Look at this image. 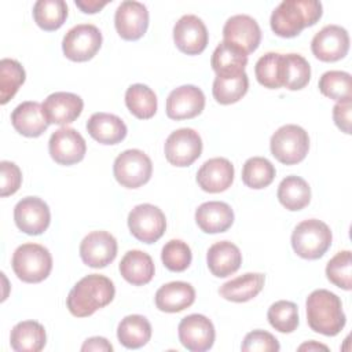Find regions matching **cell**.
I'll use <instances>...</instances> for the list:
<instances>
[{"label": "cell", "instance_id": "23", "mask_svg": "<svg viewBox=\"0 0 352 352\" xmlns=\"http://www.w3.org/2000/svg\"><path fill=\"white\" fill-rule=\"evenodd\" d=\"M209 271L217 278H226L236 272L242 264V254L236 245L230 241L213 243L206 253Z\"/></svg>", "mask_w": 352, "mask_h": 352}, {"label": "cell", "instance_id": "8", "mask_svg": "<svg viewBox=\"0 0 352 352\" xmlns=\"http://www.w3.org/2000/svg\"><path fill=\"white\" fill-rule=\"evenodd\" d=\"M102 45L100 30L91 23H80L67 30L62 41V50L67 59L85 62L92 59Z\"/></svg>", "mask_w": 352, "mask_h": 352}, {"label": "cell", "instance_id": "31", "mask_svg": "<svg viewBox=\"0 0 352 352\" xmlns=\"http://www.w3.org/2000/svg\"><path fill=\"white\" fill-rule=\"evenodd\" d=\"M117 338L125 348H142L151 338V324L142 315H128L118 324Z\"/></svg>", "mask_w": 352, "mask_h": 352}, {"label": "cell", "instance_id": "49", "mask_svg": "<svg viewBox=\"0 0 352 352\" xmlns=\"http://www.w3.org/2000/svg\"><path fill=\"white\" fill-rule=\"evenodd\" d=\"M319 349H323V351H329V348L323 344H319L316 341H308V342H304L298 346V351H319Z\"/></svg>", "mask_w": 352, "mask_h": 352}, {"label": "cell", "instance_id": "21", "mask_svg": "<svg viewBox=\"0 0 352 352\" xmlns=\"http://www.w3.org/2000/svg\"><path fill=\"white\" fill-rule=\"evenodd\" d=\"M234 180V165L223 157H214L202 164L197 172V183L206 192L226 191Z\"/></svg>", "mask_w": 352, "mask_h": 352}, {"label": "cell", "instance_id": "2", "mask_svg": "<svg viewBox=\"0 0 352 352\" xmlns=\"http://www.w3.org/2000/svg\"><path fill=\"white\" fill-rule=\"evenodd\" d=\"M323 14L318 0H283L272 11L270 25L272 32L285 38L296 37L307 26L315 25Z\"/></svg>", "mask_w": 352, "mask_h": 352}, {"label": "cell", "instance_id": "34", "mask_svg": "<svg viewBox=\"0 0 352 352\" xmlns=\"http://www.w3.org/2000/svg\"><path fill=\"white\" fill-rule=\"evenodd\" d=\"M33 18L43 30H56L67 18V6L63 0H37L33 6Z\"/></svg>", "mask_w": 352, "mask_h": 352}, {"label": "cell", "instance_id": "18", "mask_svg": "<svg viewBox=\"0 0 352 352\" xmlns=\"http://www.w3.org/2000/svg\"><path fill=\"white\" fill-rule=\"evenodd\" d=\"M205 95L195 85H182L173 89L166 99V116L170 120H188L202 113Z\"/></svg>", "mask_w": 352, "mask_h": 352}, {"label": "cell", "instance_id": "25", "mask_svg": "<svg viewBox=\"0 0 352 352\" xmlns=\"http://www.w3.org/2000/svg\"><path fill=\"white\" fill-rule=\"evenodd\" d=\"M154 300L160 311L175 314L192 305L195 301V290L187 282H169L157 290Z\"/></svg>", "mask_w": 352, "mask_h": 352}, {"label": "cell", "instance_id": "35", "mask_svg": "<svg viewBox=\"0 0 352 352\" xmlns=\"http://www.w3.org/2000/svg\"><path fill=\"white\" fill-rule=\"evenodd\" d=\"M257 81L270 89L283 87V54L267 52L258 58L254 66Z\"/></svg>", "mask_w": 352, "mask_h": 352}, {"label": "cell", "instance_id": "30", "mask_svg": "<svg viewBox=\"0 0 352 352\" xmlns=\"http://www.w3.org/2000/svg\"><path fill=\"white\" fill-rule=\"evenodd\" d=\"M45 341L44 326L36 320L16 323L10 334L11 348L16 352H38L44 348Z\"/></svg>", "mask_w": 352, "mask_h": 352}, {"label": "cell", "instance_id": "7", "mask_svg": "<svg viewBox=\"0 0 352 352\" xmlns=\"http://www.w3.org/2000/svg\"><path fill=\"white\" fill-rule=\"evenodd\" d=\"M113 173L122 187L138 188L150 180L153 164L144 151L129 148L122 151L114 160Z\"/></svg>", "mask_w": 352, "mask_h": 352}, {"label": "cell", "instance_id": "24", "mask_svg": "<svg viewBox=\"0 0 352 352\" xmlns=\"http://www.w3.org/2000/svg\"><path fill=\"white\" fill-rule=\"evenodd\" d=\"M195 221L206 234H219L227 231L234 223L231 206L221 201L204 202L195 210Z\"/></svg>", "mask_w": 352, "mask_h": 352}, {"label": "cell", "instance_id": "19", "mask_svg": "<svg viewBox=\"0 0 352 352\" xmlns=\"http://www.w3.org/2000/svg\"><path fill=\"white\" fill-rule=\"evenodd\" d=\"M223 38L238 45L246 54H250L257 50L261 41V30L256 19L245 14H238L228 18L224 23Z\"/></svg>", "mask_w": 352, "mask_h": 352}, {"label": "cell", "instance_id": "37", "mask_svg": "<svg viewBox=\"0 0 352 352\" xmlns=\"http://www.w3.org/2000/svg\"><path fill=\"white\" fill-rule=\"evenodd\" d=\"M275 166L264 157L246 160L242 168V182L254 190L268 187L275 179Z\"/></svg>", "mask_w": 352, "mask_h": 352}, {"label": "cell", "instance_id": "3", "mask_svg": "<svg viewBox=\"0 0 352 352\" xmlns=\"http://www.w3.org/2000/svg\"><path fill=\"white\" fill-rule=\"evenodd\" d=\"M308 326L323 336H337L345 326L346 318L337 294L326 289L314 290L305 302Z\"/></svg>", "mask_w": 352, "mask_h": 352}, {"label": "cell", "instance_id": "44", "mask_svg": "<svg viewBox=\"0 0 352 352\" xmlns=\"http://www.w3.org/2000/svg\"><path fill=\"white\" fill-rule=\"evenodd\" d=\"M241 349L243 352H278L280 346L271 333L265 330H253L245 336Z\"/></svg>", "mask_w": 352, "mask_h": 352}, {"label": "cell", "instance_id": "41", "mask_svg": "<svg viewBox=\"0 0 352 352\" xmlns=\"http://www.w3.org/2000/svg\"><path fill=\"white\" fill-rule=\"evenodd\" d=\"M319 91L337 102L351 99V74L341 70L323 73L319 78Z\"/></svg>", "mask_w": 352, "mask_h": 352}, {"label": "cell", "instance_id": "46", "mask_svg": "<svg viewBox=\"0 0 352 352\" xmlns=\"http://www.w3.org/2000/svg\"><path fill=\"white\" fill-rule=\"evenodd\" d=\"M351 111H352V103L351 99L340 100L333 107V120L336 125L344 132L351 133Z\"/></svg>", "mask_w": 352, "mask_h": 352}, {"label": "cell", "instance_id": "6", "mask_svg": "<svg viewBox=\"0 0 352 352\" xmlns=\"http://www.w3.org/2000/svg\"><path fill=\"white\" fill-rule=\"evenodd\" d=\"M271 154L285 165L301 162L309 150V136L304 128L286 124L278 128L270 140Z\"/></svg>", "mask_w": 352, "mask_h": 352}, {"label": "cell", "instance_id": "27", "mask_svg": "<svg viewBox=\"0 0 352 352\" xmlns=\"http://www.w3.org/2000/svg\"><path fill=\"white\" fill-rule=\"evenodd\" d=\"M87 131L102 144H117L128 132L125 122L110 113H94L87 121Z\"/></svg>", "mask_w": 352, "mask_h": 352}, {"label": "cell", "instance_id": "17", "mask_svg": "<svg viewBox=\"0 0 352 352\" xmlns=\"http://www.w3.org/2000/svg\"><path fill=\"white\" fill-rule=\"evenodd\" d=\"M80 256L88 267L103 268L116 258L117 241L107 231H92L81 241Z\"/></svg>", "mask_w": 352, "mask_h": 352}, {"label": "cell", "instance_id": "36", "mask_svg": "<svg viewBox=\"0 0 352 352\" xmlns=\"http://www.w3.org/2000/svg\"><path fill=\"white\" fill-rule=\"evenodd\" d=\"M249 88V78L246 73L235 77H220L216 76L213 81L212 94L217 103L231 104L245 96Z\"/></svg>", "mask_w": 352, "mask_h": 352}, {"label": "cell", "instance_id": "47", "mask_svg": "<svg viewBox=\"0 0 352 352\" xmlns=\"http://www.w3.org/2000/svg\"><path fill=\"white\" fill-rule=\"evenodd\" d=\"M82 352H88V351H95V352H111L113 351V345L103 337H91L88 340L84 341L82 346H81Z\"/></svg>", "mask_w": 352, "mask_h": 352}, {"label": "cell", "instance_id": "20", "mask_svg": "<svg viewBox=\"0 0 352 352\" xmlns=\"http://www.w3.org/2000/svg\"><path fill=\"white\" fill-rule=\"evenodd\" d=\"M82 99L73 92H54L43 102V111L48 124L66 125L77 120L82 111Z\"/></svg>", "mask_w": 352, "mask_h": 352}, {"label": "cell", "instance_id": "40", "mask_svg": "<svg viewBox=\"0 0 352 352\" xmlns=\"http://www.w3.org/2000/svg\"><path fill=\"white\" fill-rule=\"evenodd\" d=\"M267 318L279 333H293L298 326V308L292 301L279 300L268 308Z\"/></svg>", "mask_w": 352, "mask_h": 352}, {"label": "cell", "instance_id": "45", "mask_svg": "<svg viewBox=\"0 0 352 352\" xmlns=\"http://www.w3.org/2000/svg\"><path fill=\"white\" fill-rule=\"evenodd\" d=\"M0 172H1L0 195L7 197V195L15 194L19 190L22 183V172L19 166L11 161H1Z\"/></svg>", "mask_w": 352, "mask_h": 352}, {"label": "cell", "instance_id": "1", "mask_svg": "<svg viewBox=\"0 0 352 352\" xmlns=\"http://www.w3.org/2000/svg\"><path fill=\"white\" fill-rule=\"evenodd\" d=\"M114 283L104 275L89 274L69 292L67 309L73 316L85 318L110 304L114 298Z\"/></svg>", "mask_w": 352, "mask_h": 352}, {"label": "cell", "instance_id": "10", "mask_svg": "<svg viewBox=\"0 0 352 352\" xmlns=\"http://www.w3.org/2000/svg\"><path fill=\"white\" fill-rule=\"evenodd\" d=\"M166 161L175 166H190L202 153V139L191 128L173 131L164 146Z\"/></svg>", "mask_w": 352, "mask_h": 352}, {"label": "cell", "instance_id": "15", "mask_svg": "<svg viewBox=\"0 0 352 352\" xmlns=\"http://www.w3.org/2000/svg\"><path fill=\"white\" fill-rule=\"evenodd\" d=\"M116 30L121 38L139 40L148 28V11L143 3L135 0L122 1L114 14Z\"/></svg>", "mask_w": 352, "mask_h": 352}, {"label": "cell", "instance_id": "14", "mask_svg": "<svg viewBox=\"0 0 352 352\" xmlns=\"http://www.w3.org/2000/svg\"><path fill=\"white\" fill-rule=\"evenodd\" d=\"M51 158L59 165H73L80 162L87 151L84 138L73 128L62 126L56 129L48 142Z\"/></svg>", "mask_w": 352, "mask_h": 352}, {"label": "cell", "instance_id": "28", "mask_svg": "<svg viewBox=\"0 0 352 352\" xmlns=\"http://www.w3.org/2000/svg\"><path fill=\"white\" fill-rule=\"evenodd\" d=\"M154 263L150 254L142 250H129L124 254L120 263V272L122 278L135 286L148 283L154 276Z\"/></svg>", "mask_w": 352, "mask_h": 352}, {"label": "cell", "instance_id": "13", "mask_svg": "<svg viewBox=\"0 0 352 352\" xmlns=\"http://www.w3.org/2000/svg\"><path fill=\"white\" fill-rule=\"evenodd\" d=\"M16 227L28 235L43 234L51 221L48 205L38 197H25L14 208Z\"/></svg>", "mask_w": 352, "mask_h": 352}, {"label": "cell", "instance_id": "32", "mask_svg": "<svg viewBox=\"0 0 352 352\" xmlns=\"http://www.w3.org/2000/svg\"><path fill=\"white\" fill-rule=\"evenodd\" d=\"M278 199L289 210H301L311 201V187L300 176H286L278 187Z\"/></svg>", "mask_w": 352, "mask_h": 352}, {"label": "cell", "instance_id": "29", "mask_svg": "<svg viewBox=\"0 0 352 352\" xmlns=\"http://www.w3.org/2000/svg\"><path fill=\"white\" fill-rule=\"evenodd\" d=\"M265 276L260 272H248L220 286L219 294L234 302H245L254 298L264 286Z\"/></svg>", "mask_w": 352, "mask_h": 352}, {"label": "cell", "instance_id": "33", "mask_svg": "<svg viewBox=\"0 0 352 352\" xmlns=\"http://www.w3.org/2000/svg\"><path fill=\"white\" fill-rule=\"evenodd\" d=\"M125 104L136 118L148 120L157 111V96L150 87L132 84L125 92Z\"/></svg>", "mask_w": 352, "mask_h": 352}, {"label": "cell", "instance_id": "4", "mask_svg": "<svg viewBox=\"0 0 352 352\" xmlns=\"http://www.w3.org/2000/svg\"><path fill=\"white\" fill-rule=\"evenodd\" d=\"M333 235L326 223L308 219L296 226L292 234L293 250L302 258H320L331 246Z\"/></svg>", "mask_w": 352, "mask_h": 352}, {"label": "cell", "instance_id": "5", "mask_svg": "<svg viewBox=\"0 0 352 352\" xmlns=\"http://www.w3.org/2000/svg\"><path fill=\"white\" fill-rule=\"evenodd\" d=\"M12 270L26 283L44 280L52 270V256L47 248L38 243H23L12 254Z\"/></svg>", "mask_w": 352, "mask_h": 352}, {"label": "cell", "instance_id": "12", "mask_svg": "<svg viewBox=\"0 0 352 352\" xmlns=\"http://www.w3.org/2000/svg\"><path fill=\"white\" fill-rule=\"evenodd\" d=\"M312 54L322 62L342 59L349 50V34L338 25L323 26L311 41Z\"/></svg>", "mask_w": 352, "mask_h": 352}, {"label": "cell", "instance_id": "42", "mask_svg": "<svg viewBox=\"0 0 352 352\" xmlns=\"http://www.w3.org/2000/svg\"><path fill=\"white\" fill-rule=\"evenodd\" d=\"M326 276L340 289H352V254L349 250H341L329 260Z\"/></svg>", "mask_w": 352, "mask_h": 352}, {"label": "cell", "instance_id": "38", "mask_svg": "<svg viewBox=\"0 0 352 352\" xmlns=\"http://www.w3.org/2000/svg\"><path fill=\"white\" fill-rule=\"evenodd\" d=\"M311 78L308 60L298 54H283V87L290 91L302 89Z\"/></svg>", "mask_w": 352, "mask_h": 352}, {"label": "cell", "instance_id": "39", "mask_svg": "<svg viewBox=\"0 0 352 352\" xmlns=\"http://www.w3.org/2000/svg\"><path fill=\"white\" fill-rule=\"evenodd\" d=\"M26 73L22 65L10 58L0 60V103L6 104L25 82Z\"/></svg>", "mask_w": 352, "mask_h": 352}, {"label": "cell", "instance_id": "26", "mask_svg": "<svg viewBox=\"0 0 352 352\" xmlns=\"http://www.w3.org/2000/svg\"><path fill=\"white\" fill-rule=\"evenodd\" d=\"M210 65L216 76L235 77L245 73L248 54L238 45L223 40L213 51Z\"/></svg>", "mask_w": 352, "mask_h": 352}, {"label": "cell", "instance_id": "9", "mask_svg": "<svg viewBox=\"0 0 352 352\" xmlns=\"http://www.w3.org/2000/svg\"><path fill=\"white\" fill-rule=\"evenodd\" d=\"M128 227L136 239L144 243H154L164 235L166 219L158 206L140 204L129 212Z\"/></svg>", "mask_w": 352, "mask_h": 352}, {"label": "cell", "instance_id": "48", "mask_svg": "<svg viewBox=\"0 0 352 352\" xmlns=\"http://www.w3.org/2000/svg\"><path fill=\"white\" fill-rule=\"evenodd\" d=\"M109 1H98V0H76V6L85 14H95L102 10Z\"/></svg>", "mask_w": 352, "mask_h": 352}, {"label": "cell", "instance_id": "43", "mask_svg": "<svg viewBox=\"0 0 352 352\" xmlns=\"http://www.w3.org/2000/svg\"><path fill=\"white\" fill-rule=\"evenodd\" d=\"M161 260L169 271L182 272L187 270L191 264V249L182 239H170L162 248Z\"/></svg>", "mask_w": 352, "mask_h": 352}, {"label": "cell", "instance_id": "11", "mask_svg": "<svg viewBox=\"0 0 352 352\" xmlns=\"http://www.w3.org/2000/svg\"><path fill=\"white\" fill-rule=\"evenodd\" d=\"M177 330L182 345L191 352L208 351L214 342V326L205 315L191 314L183 318Z\"/></svg>", "mask_w": 352, "mask_h": 352}, {"label": "cell", "instance_id": "16", "mask_svg": "<svg viewBox=\"0 0 352 352\" xmlns=\"http://www.w3.org/2000/svg\"><path fill=\"white\" fill-rule=\"evenodd\" d=\"M208 29L201 18L192 14L183 15L173 26V41L187 55H198L208 45Z\"/></svg>", "mask_w": 352, "mask_h": 352}, {"label": "cell", "instance_id": "22", "mask_svg": "<svg viewBox=\"0 0 352 352\" xmlns=\"http://www.w3.org/2000/svg\"><path fill=\"white\" fill-rule=\"evenodd\" d=\"M11 124L16 132L28 138H37L48 128V121L38 102H22L11 113Z\"/></svg>", "mask_w": 352, "mask_h": 352}]
</instances>
